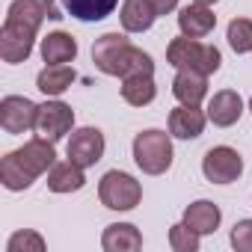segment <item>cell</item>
<instances>
[{"label": "cell", "mask_w": 252, "mask_h": 252, "mask_svg": "<svg viewBox=\"0 0 252 252\" xmlns=\"http://www.w3.org/2000/svg\"><path fill=\"white\" fill-rule=\"evenodd\" d=\"M119 18H122L125 33H146V30H152L158 12L149 0H122Z\"/></svg>", "instance_id": "e0dca14e"}, {"label": "cell", "mask_w": 252, "mask_h": 252, "mask_svg": "<svg viewBox=\"0 0 252 252\" xmlns=\"http://www.w3.org/2000/svg\"><path fill=\"white\" fill-rule=\"evenodd\" d=\"M134 163L146 175H163L172 166V140L166 131L149 128L134 137Z\"/></svg>", "instance_id": "5b68a950"}, {"label": "cell", "mask_w": 252, "mask_h": 252, "mask_svg": "<svg viewBox=\"0 0 252 252\" xmlns=\"http://www.w3.org/2000/svg\"><path fill=\"white\" fill-rule=\"evenodd\" d=\"M71 83H74V68L68 65H45L36 77L39 92H45L48 98H60Z\"/></svg>", "instance_id": "7402d4cb"}, {"label": "cell", "mask_w": 252, "mask_h": 252, "mask_svg": "<svg viewBox=\"0 0 252 252\" xmlns=\"http://www.w3.org/2000/svg\"><path fill=\"white\" fill-rule=\"evenodd\" d=\"M214 27H217V15L211 12V6L193 3V6H184L178 12V30H181V36L205 39V36L214 33Z\"/></svg>", "instance_id": "4fadbf2b"}, {"label": "cell", "mask_w": 252, "mask_h": 252, "mask_svg": "<svg viewBox=\"0 0 252 252\" xmlns=\"http://www.w3.org/2000/svg\"><path fill=\"white\" fill-rule=\"evenodd\" d=\"M172 95L178 98V104H187V107H199L208 95V74H199V71H187L181 68L172 80Z\"/></svg>", "instance_id": "5bb4252c"}, {"label": "cell", "mask_w": 252, "mask_h": 252, "mask_svg": "<svg viewBox=\"0 0 252 252\" xmlns=\"http://www.w3.org/2000/svg\"><path fill=\"white\" fill-rule=\"evenodd\" d=\"M205 122H208V113H202L199 107L181 104L169 113V134L178 140H196L205 131Z\"/></svg>", "instance_id": "7c38bea8"}, {"label": "cell", "mask_w": 252, "mask_h": 252, "mask_svg": "<svg viewBox=\"0 0 252 252\" xmlns=\"http://www.w3.org/2000/svg\"><path fill=\"white\" fill-rule=\"evenodd\" d=\"M240 172H243V158L231 146H214L202 158V175L211 184H231L240 178Z\"/></svg>", "instance_id": "52a82bcc"}, {"label": "cell", "mask_w": 252, "mask_h": 252, "mask_svg": "<svg viewBox=\"0 0 252 252\" xmlns=\"http://www.w3.org/2000/svg\"><path fill=\"white\" fill-rule=\"evenodd\" d=\"M74 57H77V42H74V36L57 30V33H48V36L42 39V60H45L48 65H68V63H74Z\"/></svg>", "instance_id": "ac0fdd59"}, {"label": "cell", "mask_w": 252, "mask_h": 252, "mask_svg": "<svg viewBox=\"0 0 252 252\" xmlns=\"http://www.w3.org/2000/svg\"><path fill=\"white\" fill-rule=\"evenodd\" d=\"M231 246L234 252H252V220H240L231 228Z\"/></svg>", "instance_id": "484cf974"}, {"label": "cell", "mask_w": 252, "mask_h": 252, "mask_svg": "<svg viewBox=\"0 0 252 252\" xmlns=\"http://www.w3.org/2000/svg\"><path fill=\"white\" fill-rule=\"evenodd\" d=\"M158 95L155 86V74H131L122 77V98L128 101L131 107H149Z\"/></svg>", "instance_id": "ffe728a7"}, {"label": "cell", "mask_w": 252, "mask_h": 252, "mask_svg": "<svg viewBox=\"0 0 252 252\" xmlns=\"http://www.w3.org/2000/svg\"><path fill=\"white\" fill-rule=\"evenodd\" d=\"M149 3L155 6L158 15H169L172 9H178V0H149Z\"/></svg>", "instance_id": "4316f807"}, {"label": "cell", "mask_w": 252, "mask_h": 252, "mask_svg": "<svg viewBox=\"0 0 252 252\" xmlns=\"http://www.w3.org/2000/svg\"><path fill=\"white\" fill-rule=\"evenodd\" d=\"M65 152H68V160L89 169L104 158V134L98 128H77V131H71Z\"/></svg>", "instance_id": "30bf717a"}, {"label": "cell", "mask_w": 252, "mask_h": 252, "mask_svg": "<svg viewBox=\"0 0 252 252\" xmlns=\"http://www.w3.org/2000/svg\"><path fill=\"white\" fill-rule=\"evenodd\" d=\"M249 113H252V98H249Z\"/></svg>", "instance_id": "f1b7e54d"}, {"label": "cell", "mask_w": 252, "mask_h": 252, "mask_svg": "<svg viewBox=\"0 0 252 252\" xmlns=\"http://www.w3.org/2000/svg\"><path fill=\"white\" fill-rule=\"evenodd\" d=\"M240 116H243V98L234 89H220L208 101V122H214L217 128H231Z\"/></svg>", "instance_id": "8fae6325"}, {"label": "cell", "mask_w": 252, "mask_h": 252, "mask_svg": "<svg viewBox=\"0 0 252 252\" xmlns=\"http://www.w3.org/2000/svg\"><path fill=\"white\" fill-rule=\"evenodd\" d=\"M98 199L110 211H134L143 199V187L134 175L122 172V169H110V172H104V178L98 184Z\"/></svg>", "instance_id": "8992f818"}, {"label": "cell", "mask_w": 252, "mask_h": 252, "mask_svg": "<svg viewBox=\"0 0 252 252\" xmlns=\"http://www.w3.org/2000/svg\"><path fill=\"white\" fill-rule=\"evenodd\" d=\"M101 246L107 252H137V249H143V234L131 222H113L104 228Z\"/></svg>", "instance_id": "2e32d148"}, {"label": "cell", "mask_w": 252, "mask_h": 252, "mask_svg": "<svg viewBox=\"0 0 252 252\" xmlns=\"http://www.w3.org/2000/svg\"><path fill=\"white\" fill-rule=\"evenodd\" d=\"M71 128H74V110H71L68 104H63V101H57V98L39 104V116H36V134H39V137L57 143V140H63Z\"/></svg>", "instance_id": "9c48e42d"}, {"label": "cell", "mask_w": 252, "mask_h": 252, "mask_svg": "<svg viewBox=\"0 0 252 252\" xmlns=\"http://www.w3.org/2000/svg\"><path fill=\"white\" fill-rule=\"evenodd\" d=\"M199 237H202V234L193 231L184 220L169 228V246H172L175 252H199Z\"/></svg>", "instance_id": "cb8c5ba5"}, {"label": "cell", "mask_w": 252, "mask_h": 252, "mask_svg": "<svg viewBox=\"0 0 252 252\" xmlns=\"http://www.w3.org/2000/svg\"><path fill=\"white\" fill-rule=\"evenodd\" d=\"M54 163H57L54 143L45 140V137H33L21 149L9 152L3 160H0V184L6 190H12V193H21L39 175H45Z\"/></svg>", "instance_id": "7a4b0ae2"}, {"label": "cell", "mask_w": 252, "mask_h": 252, "mask_svg": "<svg viewBox=\"0 0 252 252\" xmlns=\"http://www.w3.org/2000/svg\"><path fill=\"white\" fill-rule=\"evenodd\" d=\"M6 252H45V237L33 228L15 231L6 243Z\"/></svg>", "instance_id": "d4e9b609"}, {"label": "cell", "mask_w": 252, "mask_h": 252, "mask_svg": "<svg viewBox=\"0 0 252 252\" xmlns=\"http://www.w3.org/2000/svg\"><path fill=\"white\" fill-rule=\"evenodd\" d=\"M196 3H202V6H214L217 0H196Z\"/></svg>", "instance_id": "83f0119b"}, {"label": "cell", "mask_w": 252, "mask_h": 252, "mask_svg": "<svg viewBox=\"0 0 252 252\" xmlns=\"http://www.w3.org/2000/svg\"><path fill=\"white\" fill-rule=\"evenodd\" d=\"M63 6L71 18L92 24V21H104L107 15H113L119 0H63Z\"/></svg>", "instance_id": "44dd1931"}, {"label": "cell", "mask_w": 252, "mask_h": 252, "mask_svg": "<svg viewBox=\"0 0 252 252\" xmlns=\"http://www.w3.org/2000/svg\"><path fill=\"white\" fill-rule=\"evenodd\" d=\"M225 39L234 54H249L252 51V21L249 18H234L225 30Z\"/></svg>", "instance_id": "603a6c76"}, {"label": "cell", "mask_w": 252, "mask_h": 252, "mask_svg": "<svg viewBox=\"0 0 252 252\" xmlns=\"http://www.w3.org/2000/svg\"><path fill=\"white\" fill-rule=\"evenodd\" d=\"M48 18V0H12L3 30H0V57L9 65L27 63L33 54L36 33Z\"/></svg>", "instance_id": "6da1fadb"}, {"label": "cell", "mask_w": 252, "mask_h": 252, "mask_svg": "<svg viewBox=\"0 0 252 252\" xmlns=\"http://www.w3.org/2000/svg\"><path fill=\"white\" fill-rule=\"evenodd\" d=\"M83 184H86L83 166H77L74 160H57L48 169V190L51 193H77V190H83Z\"/></svg>", "instance_id": "9a60e30c"}, {"label": "cell", "mask_w": 252, "mask_h": 252, "mask_svg": "<svg viewBox=\"0 0 252 252\" xmlns=\"http://www.w3.org/2000/svg\"><path fill=\"white\" fill-rule=\"evenodd\" d=\"M39 104H33L24 95H6L0 101V128L6 134H27L36 128Z\"/></svg>", "instance_id": "ba28073f"}, {"label": "cell", "mask_w": 252, "mask_h": 252, "mask_svg": "<svg viewBox=\"0 0 252 252\" xmlns=\"http://www.w3.org/2000/svg\"><path fill=\"white\" fill-rule=\"evenodd\" d=\"M166 63L178 71L187 68V71H199V74H214L222 65V54L214 45H205L190 36H178L166 45Z\"/></svg>", "instance_id": "277c9868"}, {"label": "cell", "mask_w": 252, "mask_h": 252, "mask_svg": "<svg viewBox=\"0 0 252 252\" xmlns=\"http://www.w3.org/2000/svg\"><path fill=\"white\" fill-rule=\"evenodd\" d=\"M92 63L98 71L110 77H131V74H155V63L146 51L134 48L128 36L104 33L92 45Z\"/></svg>", "instance_id": "3957f363"}, {"label": "cell", "mask_w": 252, "mask_h": 252, "mask_svg": "<svg viewBox=\"0 0 252 252\" xmlns=\"http://www.w3.org/2000/svg\"><path fill=\"white\" fill-rule=\"evenodd\" d=\"M220 220H222L220 208L208 199H199V202L187 205V211H184V222L199 234H214L220 228Z\"/></svg>", "instance_id": "d6986e66"}]
</instances>
